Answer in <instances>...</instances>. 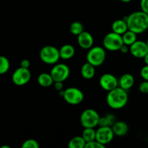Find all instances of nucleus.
Segmentation results:
<instances>
[{
    "label": "nucleus",
    "instance_id": "1",
    "mask_svg": "<svg viewBox=\"0 0 148 148\" xmlns=\"http://www.w3.org/2000/svg\"><path fill=\"white\" fill-rule=\"evenodd\" d=\"M129 30L137 34H142L148 29V14L144 12L137 11L124 17Z\"/></svg>",
    "mask_w": 148,
    "mask_h": 148
},
{
    "label": "nucleus",
    "instance_id": "2",
    "mask_svg": "<svg viewBox=\"0 0 148 148\" xmlns=\"http://www.w3.org/2000/svg\"><path fill=\"white\" fill-rule=\"evenodd\" d=\"M127 91L118 86L108 91L106 96V103L110 108L118 110L124 108L128 102Z\"/></svg>",
    "mask_w": 148,
    "mask_h": 148
},
{
    "label": "nucleus",
    "instance_id": "3",
    "mask_svg": "<svg viewBox=\"0 0 148 148\" xmlns=\"http://www.w3.org/2000/svg\"><path fill=\"white\" fill-rule=\"evenodd\" d=\"M40 59L46 64H56L60 58L59 49L53 46H45L40 49Z\"/></svg>",
    "mask_w": 148,
    "mask_h": 148
},
{
    "label": "nucleus",
    "instance_id": "4",
    "mask_svg": "<svg viewBox=\"0 0 148 148\" xmlns=\"http://www.w3.org/2000/svg\"><path fill=\"white\" fill-rule=\"evenodd\" d=\"M106 57L105 49L101 46H92L88 49V53L86 56L87 62L90 63L93 66H101L105 62Z\"/></svg>",
    "mask_w": 148,
    "mask_h": 148
},
{
    "label": "nucleus",
    "instance_id": "5",
    "mask_svg": "<svg viewBox=\"0 0 148 148\" xmlns=\"http://www.w3.org/2000/svg\"><path fill=\"white\" fill-rule=\"evenodd\" d=\"M100 116L95 110L88 108L80 115V123L84 128H95L98 126Z\"/></svg>",
    "mask_w": 148,
    "mask_h": 148
},
{
    "label": "nucleus",
    "instance_id": "6",
    "mask_svg": "<svg viewBox=\"0 0 148 148\" xmlns=\"http://www.w3.org/2000/svg\"><path fill=\"white\" fill-rule=\"evenodd\" d=\"M104 49L110 51H119L124 44L121 35L117 34L114 32H111L106 35L103 40Z\"/></svg>",
    "mask_w": 148,
    "mask_h": 148
},
{
    "label": "nucleus",
    "instance_id": "7",
    "mask_svg": "<svg viewBox=\"0 0 148 148\" xmlns=\"http://www.w3.org/2000/svg\"><path fill=\"white\" fill-rule=\"evenodd\" d=\"M62 97L67 103L72 106L79 105L84 100V94L82 91L79 88L74 87L64 90Z\"/></svg>",
    "mask_w": 148,
    "mask_h": 148
},
{
    "label": "nucleus",
    "instance_id": "8",
    "mask_svg": "<svg viewBox=\"0 0 148 148\" xmlns=\"http://www.w3.org/2000/svg\"><path fill=\"white\" fill-rule=\"evenodd\" d=\"M50 74L54 82H64L70 75V69L65 64H56L52 67Z\"/></svg>",
    "mask_w": 148,
    "mask_h": 148
},
{
    "label": "nucleus",
    "instance_id": "9",
    "mask_svg": "<svg viewBox=\"0 0 148 148\" xmlns=\"http://www.w3.org/2000/svg\"><path fill=\"white\" fill-rule=\"evenodd\" d=\"M31 79V73L29 69L20 66L12 74V80L17 86H23L26 85Z\"/></svg>",
    "mask_w": 148,
    "mask_h": 148
},
{
    "label": "nucleus",
    "instance_id": "10",
    "mask_svg": "<svg viewBox=\"0 0 148 148\" xmlns=\"http://www.w3.org/2000/svg\"><path fill=\"white\" fill-rule=\"evenodd\" d=\"M115 136L112 127L110 126L106 127H99L96 130V137L95 140L103 145L109 144L111 143Z\"/></svg>",
    "mask_w": 148,
    "mask_h": 148
},
{
    "label": "nucleus",
    "instance_id": "11",
    "mask_svg": "<svg viewBox=\"0 0 148 148\" xmlns=\"http://www.w3.org/2000/svg\"><path fill=\"white\" fill-rule=\"evenodd\" d=\"M99 84L106 91H110L119 86V79L111 73L103 74L100 77Z\"/></svg>",
    "mask_w": 148,
    "mask_h": 148
},
{
    "label": "nucleus",
    "instance_id": "12",
    "mask_svg": "<svg viewBox=\"0 0 148 148\" xmlns=\"http://www.w3.org/2000/svg\"><path fill=\"white\" fill-rule=\"evenodd\" d=\"M130 51L134 57L137 59H143L148 53L147 43L143 40H136L130 46Z\"/></svg>",
    "mask_w": 148,
    "mask_h": 148
},
{
    "label": "nucleus",
    "instance_id": "13",
    "mask_svg": "<svg viewBox=\"0 0 148 148\" xmlns=\"http://www.w3.org/2000/svg\"><path fill=\"white\" fill-rule=\"evenodd\" d=\"M77 43L82 49H90L93 46V37L89 32L83 31L77 36Z\"/></svg>",
    "mask_w": 148,
    "mask_h": 148
},
{
    "label": "nucleus",
    "instance_id": "14",
    "mask_svg": "<svg viewBox=\"0 0 148 148\" xmlns=\"http://www.w3.org/2000/svg\"><path fill=\"white\" fill-rule=\"evenodd\" d=\"M134 84V78L132 75L126 73L119 79V86L125 90H129Z\"/></svg>",
    "mask_w": 148,
    "mask_h": 148
},
{
    "label": "nucleus",
    "instance_id": "15",
    "mask_svg": "<svg viewBox=\"0 0 148 148\" xmlns=\"http://www.w3.org/2000/svg\"><path fill=\"white\" fill-rule=\"evenodd\" d=\"M111 127L114 134L118 137H123L126 135L129 131L128 125L124 121H116Z\"/></svg>",
    "mask_w": 148,
    "mask_h": 148
},
{
    "label": "nucleus",
    "instance_id": "16",
    "mask_svg": "<svg viewBox=\"0 0 148 148\" xmlns=\"http://www.w3.org/2000/svg\"><path fill=\"white\" fill-rule=\"evenodd\" d=\"M75 53V49L72 45L64 44L59 49V54L60 58L64 60L70 59L74 56Z\"/></svg>",
    "mask_w": 148,
    "mask_h": 148
},
{
    "label": "nucleus",
    "instance_id": "17",
    "mask_svg": "<svg viewBox=\"0 0 148 148\" xmlns=\"http://www.w3.org/2000/svg\"><path fill=\"white\" fill-rule=\"evenodd\" d=\"M81 75L86 79H90L95 75V66L87 62L81 67Z\"/></svg>",
    "mask_w": 148,
    "mask_h": 148
},
{
    "label": "nucleus",
    "instance_id": "18",
    "mask_svg": "<svg viewBox=\"0 0 148 148\" xmlns=\"http://www.w3.org/2000/svg\"><path fill=\"white\" fill-rule=\"evenodd\" d=\"M111 28H112L113 32L119 35H123L126 31L129 30L127 22L124 19L115 20L112 23Z\"/></svg>",
    "mask_w": 148,
    "mask_h": 148
},
{
    "label": "nucleus",
    "instance_id": "19",
    "mask_svg": "<svg viewBox=\"0 0 148 148\" xmlns=\"http://www.w3.org/2000/svg\"><path fill=\"white\" fill-rule=\"evenodd\" d=\"M38 83L40 85V86L43 88H49L51 87L54 83L53 77L50 73H46V72H43L40 74L38 77Z\"/></svg>",
    "mask_w": 148,
    "mask_h": 148
},
{
    "label": "nucleus",
    "instance_id": "20",
    "mask_svg": "<svg viewBox=\"0 0 148 148\" xmlns=\"http://www.w3.org/2000/svg\"><path fill=\"white\" fill-rule=\"evenodd\" d=\"M137 33H134V32L132 31V30H128L127 31H126L124 34L121 35L124 44L130 46L132 44H133L136 40H137Z\"/></svg>",
    "mask_w": 148,
    "mask_h": 148
},
{
    "label": "nucleus",
    "instance_id": "21",
    "mask_svg": "<svg viewBox=\"0 0 148 148\" xmlns=\"http://www.w3.org/2000/svg\"><path fill=\"white\" fill-rule=\"evenodd\" d=\"M86 142L82 136H76L69 140L68 147L69 148H85Z\"/></svg>",
    "mask_w": 148,
    "mask_h": 148
},
{
    "label": "nucleus",
    "instance_id": "22",
    "mask_svg": "<svg viewBox=\"0 0 148 148\" xmlns=\"http://www.w3.org/2000/svg\"><path fill=\"white\" fill-rule=\"evenodd\" d=\"M82 137L86 143L95 140L96 137V130H94V128H85L82 132Z\"/></svg>",
    "mask_w": 148,
    "mask_h": 148
},
{
    "label": "nucleus",
    "instance_id": "23",
    "mask_svg": "<svg viewBox=\"0 0 148 148\" xmlns=\"http://www.w3.org/2000/svg\"><path fill=\"white\" fill-rule=\"evenodd\" d=\"M69 31L74 36H77L80 34L82 32L84 31V27L80 22L75 21L71 23L69 26Z\"/></svg>",
    "mask_w": 148,
    "mask_h": 148
},
{
    "label": "nucleus",
    "instance_id": "24",
    "mask_svg": "<svg viewBox=\"0 0 148 148\" xmlns=\"http://www.w3.org/2000/svg\"><path fill=\"white\" fill-rule=\"evenodd\" d=\"M10 61L6 56H0V75H4L10 69Z\"/></svg>",
    "mask_w": 148,
    "mask_h": 148
},
{
    "label": "nucleus",
    "instance_id": "25",
    "mask_svg": "<svg viewBox=\"0 0 148 148\" xmlns=\"http://www.w3.org/2000/svg\"><path fill=\"white\" fill-rule=\"evenodd\" d=\"M23 148H38L39 144L36 140L33 139H29L25 140L22 145Z\"/></svg>",
    "mask_w": 148,
    "mask_h": 148
},
{
    "label": "nucleus",
    "instance_id": "26",
    "mask_svg": "<svg viewBox=\"0 0 148 148\" xmlns=\"http://www.w3.org/2000/svg\"><path fill=\"white\" fill-rule=\"evenodd\" d=\"M106 146L100 143L96 140L86 143L85 148H105Z\"/></svg>",
    "mask_w": 148,
    "mask_h": 148
},
{
    "label": "nucleus",
    "instance_id": "27",
    "mask_svg": "<svg viewBox=\"0 0 148 148\" xmlns=\"http://www.w3.org/2000/svg\"><path fill=\"white\" fill-rule=\"evenodd\" d=\"M139 90L142 93L147 94L148 93V81L144 80L140 84Z\"/></svg>",
    "mask_w": 148,
    "mask_h": 148
},
{
    "label": "nucleus",
    "instance_id": "28",
    "mask_svg": "<svg viewBox=\"0 0 148 148\" xmlns=\"http://www.w3.org/2000/svg\"><path fill=\"white\" fill-rule=\"evenodd\" d=\"M140 75L144 80L148 81V65H145L142 68L140 71Z\"/></svg>",
    "mask_w": 148,
    "mask_h": 148
},
{
    "label": "nucleus",
    "instance_id": "29",
    "mask_svg": "<svg viewBox=\"0 0 148 148\" xmlns=\"http://www.w3.org/2000/svg\"><path fill=\"white\" fill-rule=\"evenodd\" d=\"M140 8L143 12L148 14V0H141L140 1Z\"/></svg>",
    "mask_w": 148,
    "mask_h": 148
},
{
    "label": "nucleus",
    "instance_id": "30",
    "mask_svg": "<svg viewBox=\"0 0 148 148\" xmlns=\"http://www.w3.org/2000/svg\"><path fill=\"white\" fill-rule=\"evenodd\" d=\"M106 117L107 120L108 121V124H109L110 127L113 125L114 123L116 122L115 119H116V117L114 114H108L107 115H106Z\"/></svg>",
    "mask_w": 148,
    "mask_h": 148
},
{
    "label": "nucleus",
    "instance_id": "31",
    "mask_svg": "<svg viewBox=\"0 0 148 148\" xmlns=\"http://www.w3.org/2000/svg\"><path fill=\"white\" fill-rule=\"evenodd\" d=\"M98 126H99V127H106V126H109V124H108V120H107L106 116L103 117H100L99 122H98Z\"/></svg>",
    "mask_w": 148,
    "mask_h": 148
},
{
    "label": "nucleus",
    "instance_id": "32",
    "mask_svg": "<svg viewBox=\"0 0 148 148\" xmlns=\"http://www.w3.org/2000/svg\"><path fill=\"white\" fill-rule=\"evenodd\" d=\"M20 66L23 68H26V69H29L30 66V62L28 59H24L20 62Z\"/></svg>",
    "mask_w": 148,
    "mask_h": 148
},
{
    "label": "nucleus",
    "instance_id": "33",
    "mask_svg": "<svg viewBox=\"0 0 148 148\" xmlns=\"http://www.w3.org/2000/svg\"><path fill=\"white\" fill-rule=\"evenodd\" d=\"M53 86H54V89L59 92L63 90V82H54Z\"/></svg>",
    "mask_w": 148,
    "mask_h": 148
},
{
    "label": "nucleus",
    "instance_id": "34",
    "mask_svg": "<svg viewBox=\"0 0 148 148\" xmlns=\"http://www.w3.org/2000/svg\"><path fill=\"white\" fill-rule=\"evenodd\" d=\"M119 51H121V52H122L123 53H127L130 51V48H129V46H127V45L123 44V46H121Z\"/></svg>",
    "mask_w": 148,
    "mask_h": 148
},
{
    "label": "nucleus",
    "instance_id": "35",
    "mask_svg": "<svg viewBox=\"0 0 148 148\" xmlns=\"http://www.w3.org/2000/svg\"><path fill=\"white\" fill-rule=\"evenodd\" d=\"M143 59H144V62L145 63V65H148V53L145 55V56L143 58Z\"/></svg>",
    "mask_w": 148,
    "mask_h": 148
},
{
    "label": "nucleus",
    "instance_id": "36",
    "mask_svg": "<svg viewBox=\"0 0 148 148\" xmlns=\"http://www.w3.org/2000/svg\"><path fill=\"white\" fill-rule=\"evenodd\" d=\"M121 1L124 3H128V2H130L131 1H132V0H121Z\"/></svg>",
    "mask_w": 148,
    "mask_h": 148
},
{
    "label": "nucleus",
    "instance_id": "37",
    "mask_svg": "<svg viewBox=\"0 0 148 148\" xmlns=\"http://www.w3.org/2000/svg\"><path fill=\"white\" fill-rule=\"evenodd\" d=\"M1 148H10V146H8V145H3V146H1Z\"/></svg>",
    "mask_w": 148,
    "mask_h": 148
},
{
    "label": "nucleus",
    "instance_id": "38",
    "mask_svg": "<svg viewBox=\"0 0 148 148\" xmlns=\"http://www.w3.org/2000/svg\"><path fill=\"white\" fill-rule=\"evenodd\" d=\"M146 43H147V46H148V38H147V40H146Z\"/></svg>",
    "mask_w": 148,
    "mask_h": 148
}]
</instances>
